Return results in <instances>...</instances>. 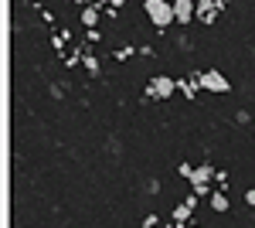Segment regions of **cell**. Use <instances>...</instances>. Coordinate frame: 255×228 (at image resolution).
Listing matches in <instances>:
<instances>
[{
    "label": "cell",
    "instance_id": "cell-5",
    "mask_svg": "<svg viewBox=\"0 0 255 228\" xmlns=\"http://www.w3.org/2000/svg\"><path fill=\"white\" fill-rule=\"evenodd\" d=\"M174 17L180 24H187V20L197 17V0H174Z\"/></svg>",
    "mask_w": 255,
    "mask_h": 228
},
{
    "label": "cell",
    "instance_id": "cell-6",
    "mask_svg": "<svg viewBox=\"0 0 255 228\" xmlns=\"http://www.w3.org/2000/svg\"><path fill=\"white\" fill-rule=\"evenodd\" d=\"M215 174H218V171H211V164H201V167H194L191 188H204V184H211V181H215Z\"/></svg>",
    "mask_w": 255,
    "mask_h": 228
},
{
    "label": "cell",
    "instance_id": "cell-2",
    "mask_svg": "<svg viewBox=\"0 0 255 228\" xmlns=\"http://www.w3.org/2000/svg\"><path fill=\"white\" fill-rule=\"evenodd\" d=\"M201 89L204 92H215V95H225V92H232V82L221 75L218 68H211V72H201Z\"/></svg>",
    "mask_w": 255,
    "mask_h": 228
},
{
    "label": "cell",
    "instance_id": "cell-13",
    "mask_svg": "<svg viewBox=\"0 0 255 228\" xmlns=\"http://www.w3.org/2000/svg\"><path fill=\"white\" fill-rule=\"evenodd\" d=\"M245 205H249V208H255V188L245 191Z\"/></svg>",
    "mask_w": 255,
    "mask_h": 228
},
{
    "label": "cell",
    "instance_id": "cell-4",
    "mask_svg": "<svg viewBox=\"0 0 255 228\" xmlns=\"http://www.w3.org/2000/svg\"><path fill=\"white\" fill-rule=\"evenodd\" d=\"M221 7H225L221 0H197V20H204V24L218 20V10Z\"/></svg>",
    "mask_w": 255,
    "mask_h": 228
},
{
    "label": "cell",
    "instance_id": "cell-7",
    "mask_svg": "<svg viewBox=\"0 0 255 228\" xmlns=\"http://www.w3.org/2000/svg\"><path fill=\"white\" fill-rule=\"evenodd\" d=\"M82 20H85V27H89V31H96V24H99V7H85V10H82Z\"/></svg>",
    "mask_w": 255,
    "mask_h": 228
},
{
    "label": "cell",
    "instance_id": "cell-11",
    "mask_svg": "<svg viewBox=\"0 0 255 228\" xmlns=\"http://www.w3.org/2000/svg\"><path fill=\"white\" fill-rule=\"evenodd\" d=\"M85 41H89V44H96V41H102V34H99V27H96V31H89V34H85Z\"/></svg>",
    "mask_w": 255,
    "mask_h": 228
},
{
    "label": "cell",
    "instance_id": "cell-10",
    "mask_svg": "<svg viewBox=\"0 0 255 228\" xmlns=\"http://www.w3.org/2000/svg\"><path fill=\"white\" fill-rule=\"evenodd\" d=\"M85 68H89L92 75H99V61H96V58H85Z\"/></svg>",
    "mask_w": 255,
    "mask_h": 228
},
{
    "label": "cell",
    "instance_id": "cell-12",
    "mask_svg": "<svg viewBox=\"0 0 255 228\" xmlns=\"http://www.w3.org/2000/svg\"><path fill=\"white\" fill-rule=\"evenodd\" d=\"M160 191V181H146V194H157Z\"/></svg>",
    "mask_w": 255,
    "mask_h": 228
},
{
    "label": "cell",
    "instance_id": "cell-1",
    "mask_svg": "<svg viewBox=\"0 0 255 228\" xmlns=\"http://www.w3.org/2000/svg\"><path fill=\"white\" fill-rule=\"evenodd\" d=\"M143 10L150 14V20L157 24V31H163L167 24H174V3H167V0H146L143 3Z\"/></svg>",
    "mask_w": 255,
    "mask_h": 228
},
{
    "label": "cell",
    "instance_id": "cell-8",
    "mask_svg": "<svg viewBox=\"0 0 255 228\" xmlns=\"http://www.w3.org/2000/svg\"><path fill=\"white\" fill-rule=\"evenodd\" d=\"M211 208H215L218 215H225V211H228V198H225L221 191H215V194H211Z\"/></svg>",
    "mask_w": 255,
    "mask_h": 228
},
{
    "label": "cell",
    "instance_id": "cell-9",
    "mask_svg": "<svg viewBox=\"0 0 255 228\" xmlns=\"http://www.w3.org/2000/svg\"><path fill=\"white\" fill-rule=\"evenodd\" d=\"M177 174H180L184 181H191V177H194V167H191V164H180V167H177Z\"/></svg>",
    "mask_w": 255,
    "mask_h": 228
},
{
    "label": "cell",
    "instance_id": "cell-3",
    "mask_svg": "<svg viewBox=\"0 0 255 228\" xmlns=\"http://www.w3.org/2000/svg\"><path fill=\"white\" fill-rule=\"evenodd\" d=\"M174 92H177V78H170V75H157V78H150V85H146L150 99H170Z\"/></svg>",
    "mask_w": 255,
    "mask_h": 228
}]
</instances>
